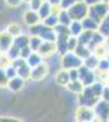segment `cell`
Wrapping results in <instances>:
<instances>
[{
    "label": "cell",
    "instance_id": "obj_22",
    "mask_svg": "<svg viewBox=\"0 0 109 122\" xmlns=\"http://www.w3.org/2000/svg\"><path fill=\"white\" fill-rule=\"evenodd\" d=\"M66 87L69 88V90H70V92H72V93H75V94H77V95L80 94V93H82V90H83V88H85V86L82 84V82H81L80 79L70 81Z\"/></svg>",
    "mask_w": 109,
    "mask_h": 122
},
{
    "label": "cell",
    "instance_id": "obj_16",
    "mask_svg": "<svg viewBox=\"0 0 109 122\" xmlns=\"http://www.w3.org/2000/svg\"><path fill=\"white\" fill-rule=\"evenodd\" d=\"M67 28H69V33H70V36H72V37H78L83 30L81 21H75V20H72L71 23L67 26Z\"/></svg>",
    "mask_w": 109,
    "mask_h": 122
},
{
    "label": "cell",
    "instance_id": "obj_27",
    "mask_svg": "<svg viewBox=\"0 0 109 122\" xmlns=\"http://www.w3.org/2000/svg\"><path fill=\"white\" fill-rule=\"evenodd\" d=\"M43 40L39 38V37H36V36H29V40H28V46L32 51H38L39 46H41Z\"/></svg>",
    "mask_w": 109,
    "mask_h": 122
},
{
    "label": "cell",
    "instance_id": "obj_34",
    "mask_svg": "<svg viewBox=\"0 0 109 122\" xmlns=\"http://www.w3.org/2000/svg\"><path fill=\"white\" fill-rule=\"evenodd\" d=\"M5 72H6V75H7L9 79H10V78H12V77H15V76H17L16 68L12 66V64H11V65H9V66L5 68Z\"/></svg>",
    "mask_w": 109,
    "mask_h": 122
},
{
    "label": "cell",
    "instance_id": "obj_47",
    "mask_svg": "<svg viewBox=\"0 0 109 122\" xmlns=\"http://www.w3.org/2000/svg\"><path fill=\"white\" fill-rule=\"evenodd\" d=\"M107 5H108V12H109V3H108V4H107Z\"/></svg>",
    "mask_w": 109,
    "mask_h": 122
},
{
    "label": "cell",
    "instance_id": "obj_23",
    "mask_svg": "<svg viewBox=\"0 0 109 122\" xmlns=\"http://www.w3.org/2000/svg\"><path fill=\"white\" fill-rule=\"evenodd\" d=\"M98 62H99V59H98L96 55L91 54L87 59H85V60H83L82 65H83V66H86L87 68H90V70L94 71V70L98 67Z\"/></svg>",
    "mask_w": 109,
    "mask_h": 122
},
{
    "label": "cell",
    "instance_id": "obj_46",
    "mask_svg": "<svg viewBox=\"0 0 109 122\" xmlns=\"http://www.w3.org/2000/svg\"><path fill=\"white\" fill-rule=\"evenodd\" d=\"M76 3H81V1H83V0H75Z\"/></svg>",
    "mask_w": 109,
    "mask_h": 122
},
{
    "label": "cell",
    "instance_id": "obj_43",
    "mask_svg": "<svg viewBox=\"0 0 109 122\" xmlns=\"http://www.w3.org/2000/svg\"><path fill=\"white\" fill-rule=\"evenodd\" d=\"M105 44H107V46H108V49H109V37L105 38Z\"/></svg>",
    "mask_w": 109,
    "mask_h": 122
},
{
    "label": "cell",
    "instance_id": "obj_15",
    "mask_svg": "<svg viewBox=\"0 0 109 122\" xmlns=\"http://www.w3.org/2000/svg\"><path fill=\"white\" fill-rule=\"evenodd\" d=\"M82 28L83 30H91V32H96V30H98V28H99V23H98L97 21H94L93 18L91 17H85L82 21Z\"/></svg>",
    "mask_w": 109,
    "mask_h": 122
},
{
    "label": "cell",
    "instance_id": "obj_48",
    "mask_svg": "<svg viewBox=\"0 0 109 122\" xmlns=\"http://www.w3.org/2000/svg\"><path fill=\"white\" fill-rule=\"evenodd\" d=\"M107 60H108V61H109V54H108V56H107Z\"/></svg>",
    "mask_w": 109,
    "mask_h": 122
},
{
    "label": "cell",
    "instance_id": "obj_35",
    "mask_svg": "<svg viewBox=\"0 0 109 122\" xmlns=\"http://www.w3.org/2000/svg\"><path fill=\"white\" fill-rule=\"evenodd\" d=\"M76 1L75 0H61L60 1V9L61 10H67V9H70Z\"/></svg>",
    "mask_w": 109,
    "mask_h": 122
},
{
    "label": "cell",
    "instance_id": "obj_36",
    "mask_svg": "<svg viewBox=\"0 0 109 122\" xmlns=\"http://www.w3.org/2000/svg\"><path fill=\"white\" fill-rule=\"evenodd\" d=\"M97 68L108 71V68H109V61L107 60V57H104V59H99V62H98V67H97Z\"/></svg>",
    "mask_w": 109,
    "mask_h": 122
},
{
    "label": "cell",
    "instance_id": "obj_30",
    "mask_svg": "<svg viewBox=\"0 0 109 122\" xmlns=\"http://www.w3.org/2000/svg\"><path fill=\"white\" fill-rule=\"evenodd\" d=\"M77 45H78L77 37H72V36L69 37V39H67V51H75Z\"/></svg>",
    "mask_w": 109,
    "mask_h": 122
},
{
    "label": "cell",
    "instance_id": "obj_12",
    "mask_svg": "<svg viewBox=\"0 0 109 122\" xmlns=\"http://www.w3.org/2000/svg\"><path fill=\"white\" fill-rule=\"evenodd\" d=\"M25 86V79L21 78V77H18V76H15L12 78H10L9 79V82H7V88L11 90V92H18V90H21Z\"/></svg>",
    "mask_w": 109,
    "mask_h": 122
},
{
    "label": "cell",
    "instance_id": "obj_39",
    "mask_svg": "<svg viewBox=\"0 0 109 122\" xmlns=\"http://www.w3.org/2000/svg\"><path fill=\"white\" fill-rule=\"evenodd\" d=\"M0 122H23V121L16 117H11V116H5V117L3 116L0 117Z\"/></svg>",
    "mask_w": 109,
    "mask_h": 122
},
{
    "label": "cell",
    "instance_id": "obj_29",
    "mask_svg": "<svg viewBox=\"0 0 109 122\" xmlns=\"http://www.w3.org/2000/svg\"><path fill=\"white\" fill-rule=\"evenodd\" d=\"M44 25L43 22H39L34 26H31V27H28V32H29V36H36V37H39L42 34L43 32V29H44Z\"/></svg>",
    "mask_w": 109,
    "mask_h": 122
},
{
    "label": "cell",
    "instance_id": "obj_1",
    "mask_svg": "<svg viewBox=\"0 0 109 122\" xmlns=\"http://www.w3.org/2000/svg\"><path fill=\"white\" fill-rule=\"evenodd\" d=\"M103 87L104 84L101 82H94L91 86L85 87L82 93L78 94V105L86 107H93L101 100Z\"/></svg>",
    "mask_w": 109,
    "mask_h": 122
},
{
    "label": "cell",
    "instance_id": "obj_50",
    "mask_svg": "<svg viewBox=\"0 0 109 122\" xmlns=\"http://www.w3.org/2000/svg\"><path fill=\"white\" fill-rule=\"evenodd\" d=\"M108 122H109V118H108Z\"/></svg>",
    "mask_w": 109,
    "mask_h": 122
},
{
    "label": "cell",
    "instance_id": "obj_33",
    "mask_svg": "<svg viewBox=\"0 0 109 122\" xmlns=\"http://www.w3.org/2000/svg\"><path fill=\"white\" fill-rule=\"evenodd\" d=\"M43 1H44V0H31V1L28 3V9L37 11V10L41 7V5H42Z\"/></svg>",
    "mask_w": 109,
    "mask_h": 122
},
{
    "label": "cell",
    "instance_id": "obj_14",
    "mask_svg": "<svg viewBox=\"0 0 109 122\" xmlns=\"http://www.w3.org/2000/svg\"><path fill=\"white\" fill-rule=\"evenodd\" d=\"M55 82L59 84V86H63V87H66L70 82V76H69V70H64L61 68L59 72L56 73L55 76Z\"/></svg>",
    "mask_w": 109,
    "mask_h": 122
},
{
    "label": "cell",
    "instance_id": "obj_5",
    "mask_svg": "<svg viewBox=\"0 0 109 122\" xmlns=\"http://www.w3.org/2000/svg\"><path fill=\"white\" fill-rule=\"evenodd\" d=\"M11 64L16 68V72H17V76L18 77H21L23 79L29 78V76H31V67L27 65L25 59H21V57L15 59V60H12Z\"/></svg>",
    "mask_w": 109,
    "mask_h": 122
},
{
    "label": "cell",
    "instance_id": "obj_42",
    "mask_svg": "<svg viewBox=\"0 0 109 122\" xmlns=\"http://www.w3.org/2000/svg\"><path fill=\"white\" fill-rule=\"evenodd\" d=\"M83 1H85L88 6H91V5H94V4H97V3L102 1V0H83Z\"/></svg>",
    "mask_w": 109,
    "mask_h": 122
},
{
    "label": "cell",
    "instance_id": "obj_40",
    "mask_svg": "<svg viewBox=\"0 0 109 122\" xmlns=\"http://www.w3.org/2000/svg\"><path fill=\"white\" fill-rule=\"evenodd\" d=\"M69 76H70V81L78 79V71H77V68L69 70Z\"/></svg>",
    "mask_w": 109,
    "mask_h": 122
},
{
    "label": "cell",
    "instance_id": "obj_51",
    "mask_svg": "<svg viewBox=\"0 0 109 122\" xmlns=\"http://www.w3.org/2000/svg\"><path fill=\"white\" fill-rule=\"evenodd\" d=\"M0 54H1V51H0Z\"/></svg>",
    "mask_w": 109,
    "mask_h": 122
},
{
    "label": "cell",
    "instance_id": "obj_2",
    "mask_svg": "<svg viewBox=\"0 0 109 122\" xmlns=\"http://www.w3.org/2000/svg\"><path fill=\"white\" fill-rule=\"evenodd\" d=\"M108 15H109V12H108L107 3L99 1V3H97L94 5L88 6V17L93 18L98 23H101Z\"/></svg>",
    "mask_w": 109,
    "mask_h": 122
},
{
    "label": "cell",
    "instance_id": "obj_32",
    "mask_svg": "<svg viewBox=\"0 0 109 122\" xmlns=\"http://www.w3.org/2000/svg\"><path fill=\"white\" fill-rule=\"evenodd\" d=\"M9 82V77L5 72V68H0V88L6 87Z\"/></svg>",
    "mask_w": 109,
    "mask_h": 122
},
{
    "label": "cell",
    "instance_id": "obj_6",
    "mask_svg": "<svg viewBox=\"0 0 109 122\" xmlns=\"http://www.w3.org/2000/svg\"><path fill=\"white\" fill-rule=\"evenodd\" d=\"M78 71V79L82 82V84L85 87L87 86H91L96 82V76H94V71L90 70V68H87L86 66H81V67H78L77 68Z\"/></svg>",
    "mask_w": 109,
    "mask_h": 122
},
{
    "label": "cell",
    "instance_id": "obj_41",
    "mask_svg": "<svg viewBox=\"0 0 109 122\" xmlns=\"http://www.w3.org/2000/svg\"><path fill=\"white\" fill-rule=\"evenodd\" d=\"M52 6H60V1L61 0H47Z\"/></svg>",
    "mask_w": 109,
    "mask_h": 122
},
{
    "label": "cell",
    "instance_id": "obj_21",
    "mask_svg": "<svg viewBox=\"0 0 109 122\" xmlns=\"http://www.w3.org/2000/svg\"><path fill=\"white\" fill-rule=\"evenodd\" d=\"M74 53H75L78 57H80V59H82V61H83L85 59H87L88 56L92 54L91 49L88 48L87 45H83V44H78L77 48L75 49V51H74Z\"/></svg>",
    "mask_w": 109,
    "mask_h": 122
},
{
    "label": "cell",
    "instance_id": "obj_19",
    "mask_svg": "<svg viewBox=\"0 0 109 122\" xmlns=\"http://www.w3.org/2000/svg\"><path fill=\"white\" fill-rule=\"evenodd\" d=\"M37 12H38V16H39V18H41V21H43L44 18H47L52 14V5L49 4L47 0H44V1L42 3V5H41V7L37 10Z\"/></svg>",
    "mask_w": 109,
    "mask_h": 122
},
{
    "label": "cell",
    "instance_id": "obj_49",
    "mask_svg": "<svg viewBox=\"0 0 109 122\" xmlns=\"http://www.w3.org/2000/svg\"><path fill=\"white\" fill-rule=\"evenodd\" d=\"M108 76H109V68H108Z\"/></svg>",
    "mask_w": 109,
    "mask_h": 122
},
{
    "label": "cell",
    "instance_id": "obj_9",
    "mask_svg": "<svg viewBox=\"0 0 109 122\" xmlns=\"http://www.w3.org/2000/svg\"><path fill=\"white\" fill-rule=\"evenodd\" d=\"M76 117H77V122H92L94 118L92 107L78 106V109L76 111Z\"/></svg>",
    "mask_w": 109,
    "mask_h": 122
},
{
    "label": "cell",
    "instance_id": "obj_24",
    "mask_svg": "<svg viewBox=\"0 0 109 122\" xmlns=\"http://www.w3.org/2000/svg\"><path fill=\"white\" fill-rule=\"evenodd\" d=\"M6 32L11 36L12 38H15V37H18V36H21L22 34V27L20 26L18 23H10L7 27H6Z\"/></svg>",
    "mask_w": 109,
    "mask_h": 122
},
{
    "label": "cell",
    "instance_id": "obj_8",
    "mask_svg": "<svg viewBox=\"0 0 109 122\" xmlns=\"http://www.w3.org/2000/svg\"><path fill=\"white\" fill-rule=\"evenodd\" d=\"M38 53L43 56V59H49L52 57L53 55L56 54V45H55V42H45L43 40L41 46L38 49Z\"/></svg>",
    "mask_w": 109,
    "mask_h": 122
},
{
    "label": "cell",
    "instance_id": "obj_31",
    "mask_svg": "<svg viewBox=\"0 0 109 122\" xmlns=\"http://www.w3.org/2000/svg\"><path fill=\"white\" fill-rule=\"evenodd\" d=\"M12 61L6 54H0V68H6L9 65H11Z\"/></svg>",
    "mask_w": 109,
    "mask_h": 122
},
{
    "label": "cell",
    "instance_id": "obj_13",
    "mask_svg": "<svg viewBox=\"0 0 109 122\" xmlns=\"http://www.w3.org/2000/svg\"><path fill=\"white\" fill-rule=\"evenodd\" d=\"M43 61H45L44 59H43V56L39 54L38 51H32L31 54L28 55V57L26 59V62H27V65L31 67V68H33V67H36V66H38L39 64H42Z\"/></svg>",
    "mask_w": 109,
    "mask_h": 122
},
{
    "label": "cell",
    "instance_id": "obj_4",
    "mask_svg": "<svg viewBox=\"0 0 109 122\" xmlns=\"http://www.w3.org/2000/svg\"><path fill=\"white\" fill-rule=\"evenodd\" d=\"M67 12L70 15L71 20L75 21H82L85 17L88 16V5L85 1L75 3L70 9H67Z\"/></svg>",
    "mask_w": 109,
    "mask_h": 122
},
{
    "label": "cell",
    "instance_id": "obj_45",
    "mask_svg": "<svg viewBox=\"0 0 109 122\" xmlns=\"http://www.w3.org/2000/svg\"><path fill=\"white\" fill-rule=\"evenodd\" d=\"M102 1H103V3H107V4H108V3H109V0H102Z\"/></svg>",
    "mask_w": 109,
    "mask_h": 122
},
{
    "label": "cell",
    "instance_id": "obj_18",
    "mask_svg": "<svg viewBox=\"0 0 109 122\" xmlns=\"http://www.w3.org/2000/svg\"><path fill=\"white\" fill-rule=\"evenodd\" d=\"M92 54L96 55L98 59H104V57H107L108 54H109V49H108L105 42L102 43V44H99V45H97V46H94V48L92 49Z\"/></svg>",
    "mask_w": 109,
    "mask_h": 122
},
{
    "label": "cell",
    "instance_id": "obj_3",
    "mask_svg": "<svg viewBox=\"0 0 109 122\" xmlns=\"http://www.w3.org/2000/svg\"><path fill=\"white\" fill-rule=\"evenodd\" d=\"M82 59L78 57L74 51H67L64 55L60 56V64L61 68L64 70H72V68H78L82 66Z\"/></svg>",
    "mask_w": 109,
    "mask_h": 122
},
{
    "label": "cell",
    "instance_id": "obj_17",
    "mask_svg": "<svg viewBox=\"0 0 109 122\" xmlns=\"http://www.w3.org/2000/svg\"><path fill=\"white\" fill-rule=\"evenodd\" d=\"M105 42V37L101 33V32H98V30H96V32H93V34H92V38H91V42L88 43V48L91 49V51H92V49L94 48V46H97V45H99V44H102V43H104Z\"/></svg>",
    "mask_w": 109,
    "mask_h": 122
},
{
    "label": "cell",
    "instance_id": "obj_44",
    "mask_svg": "<svg viewBox=\"0 0 109 122\" xmlns=\"http://www.w3.org/2000/svg\"><path fill=\"white\" fill-rule=\"evenodd\" d=\"M29 1H31V0H22V3H26V4H28Z\"/></svg>",
    "mask_w": 109,
    "mask_h": 122
},
{
    "label": "cell",
    "instance_id": "obj_10",
    "mask_svg": "<svg viewBox=\"0 0 109 122\" xmlns=\"http://www.w3.org/2000/svg\"><path fill=\"white\" fill-rule=\"evenodd\" d=\"M12 42H14V38L10 36L6 30L0 33V51H1V54L7 53V50L12 45Z\"/></svg>",
    "mask_w": 109,
    "mask_h": 122
},
{
    "label": "cell",
    "instance_id": "obj_26",
    "mask_svg": "<svg viewBox=\"0 0 109 122\" xmlns=\"http://www.w3.org/2000/svg\"><path fill=\"white\" fill-rule=\"evenodd\" d=\"M42 22H43V25H44L45 27L54 28L55 26H58V25H59V18H58V15H55V14H50L47 18H44Z\"/></svg>",
    "mask_w": 109,
    "mask_h": 122
},
{
    "label": "cell",
    "instance_id": "obj_20",
    "mask_svg": "<svg viewBox=\"0 0 109 122\" xmlns=\"http://www.w3.org/2000/svg\"><path fill=\"white\" fill-rule=\"evenodd\" d=\"M42 40H45V42H55L56 40V33L54 28H49V27H44L42 34L39 36Z\"/></svg>",
    "mask_w": 109,
    "mask_h": 122
},
{
    "label": "cell",
    "instance_id": "obj_38",
    "mask_svg": "<svg viewBox=\"0 0 109 122\" xmlns=\"http://www.w3.org/2000/svg\"><path fill=\"white\" fill-rule=\"evenodd\" d=\"M101 99L102 100H105L109 103V86L104 84L103 87V90H102V95H101Z\"/></svg>",
    "mask_w": 109,
    "mask_h": 122
},
{
    "label": "cell",
    "instance_id": "obj_37",
    "mask_svg": "<svg viewBox=\"0 0 109 122\" xmlns=\"http://www.w3.org/2000/svg\"><path fill=\"white\" fill-rule=\"evenodd\" d=\"M5 4L10 7H18L22 5V0H5Z\"/></svg>",
    "mask_w": 109,
    "mask_h": 122
},
{
    "label": "cell",
    "instance_id": "obj_11",
    "mask_svg": "<svg viewBox=\"0 0 109 122\" xmlns=\"http://www.w3.org/2000/svg\"><path fill=\"white\" fill-rule=\"evenodd\" d=\"M23 22H25L28 27H31V26H34V25L42 22V21H41V18H39L37 11L28 9V10H26L25 14H23Z\"/></svg>",
    "mask_w": 109,
    "mask_h": 122
},
{
    "label": "cell",
    "instance_id": "obj_28",
    "mask_svg": "<svg viewBox=\"0 0 109 122\" xmlns=\"http://www.w3.org/2000/svg\"><path fill=\"white\" fill-rule=\"evenodd\" d=\"M93 32L91 30H82V33L77 37L78 40V44H83V45H88V43L91 42V38H92Z\"/></svg>",
    "mask_w": 109,
    "mask_h": 122
},
{
    "label": "cell",
    "instance_id": "obj_7",
    "mask_svg": "<svg viewBox=\"0 0 109 122\" xmlns=\"http://www.w3.org/2000/svg\"><path fill=\"white\" fill-rule=\"evenodd\" d=\"M48 73H49V65L45 61H43L38 66L31 68V76H29V78L32 81H42L48 76Z\"/></svg>",
    "mask_w": 109,
    "mask_h": 122
},
{
    "label": "cell",
    "instance_id": "obj_25",
    "mask_svg": "<svg viewBox=\"0 0 109 122\" xmlns=\"http://www.w3.org/2000/svg\"><path fill=\"white\" fill-rule=\"evenodd\" d=\"M58 18H59V25H63V26H69L71 23V17L69 15L67 10H60V12L58 14Z\"/></svg>",
    "mask_w": 109,
    "mask_h": 122
}]
</instances>
